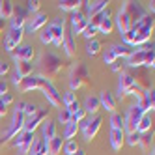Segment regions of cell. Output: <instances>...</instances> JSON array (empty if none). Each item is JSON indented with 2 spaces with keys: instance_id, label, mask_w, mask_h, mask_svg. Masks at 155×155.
<instances>
[{
  "instance_id": "1",
  "label": "cell",
  "mask_w": 155,
  "mask_h": 155,
  "mask_svg": "<svg viewBox=\"0 0 155 155\" xmlns=\"http://www.w3.org/2000/svg\"><path fill=\"white\" fill-rule=\"evenodd\" d=\"M146 114L142 110V107L137 103V105H131L129 108H127V114L124 116V129L127 131V133H133V131H137V125H138V121H140V118Z\"/></svg>"
},
{
  "instance_id": "2",
  "label": "cell",
  "mask_w": 155,
  "mask_h": 155,
  "mask_svg": "<svg viewBox=\"0 0 155 155\" xmlns=\"http://www.w3.org/2000/svg\"><path fill=\"white\" fill-rule=\"evenodd\" d=\"M99 127H101V116H88L79 124V129L82 131L84 140H92L97 135Z\"/></svg>"
},
{
  "instance_id": "3",
  "label": "cell",
  "mask_w": 155,
  "mask_h": 155,
  "mask_svg": "<svg viewBox=\"0 0 155 155\" xmlns=\"http://www.w3.org/2000/svg\"><path fill=\"white\" fill-rule=\"evenodd\" d=\"M41 90H43V95H45V99H47V101H49L52 107H60V103H62V95L58 94V90L52 86V82H51L49 79L43 81Z\"/></svg>"
},
{
  "instance_id": "4",
  "label": "cell",
  "mask_w": 155,
  "mask_h": 155,
  "mask_svg": "<svg viewBox=\"0 0 155 155\" xmlns=\"http://www.w3.org/2000/svg\"><path fill=\"white\" fill-rule=\"evenodd\" d=\"M32 142H34V133H26V131H21L19 135H15V140L13 144L19 148V155H26L30 146H32Z\"/></svg>"
},
{
  "instance_id": "5",
  "label": "cell",
  "mask_w": 155,
  "mask_h": 155,
  "mask_svg": "<svg viewBox=\"0 0 155 155\" xmlns=\"http://www.w3.org/2000/svg\"><path fill=\"white\" fill-rule=\"evenodd\" d=\"M23 34H25V28L9 30V34H8V36H6V39H4V49H6L8 52H13V51L19 47L21 39H23Z\"/></svg>"
},
{
  "instance_id": "6",
  "label": "cell",
  "mask_w": 155,
  "mask_h": 155,
  "mask_svg": "<svg viewBox=\"0 0 155 155\" xmlns=\"http://www.w3.org/2000/svg\"><path fill=\"white\" fill-rule=\"evenodd\" d=\"M135 77H133L131 73H125V71H121L120 73V82H118V94L120 97H124V95H129L131 92V88L135 86Z\"/></svg>"
},
{
  "instance_id": "7",
  "label": "cell",
  "mask_w": 155,
  "mask_h": 155,
  "mask_svg": "<svg viewBox=\"0 0 155 155\" xmlns=\"http://www.w3.org/2000/svg\"><path fill=\"white\" fill-rule=\"evenodd\" d=\"M116 25H118V30L121 32V34H125V32L135 25V21H133V17H131V13L127 12V8H125V4H124V8L118 12V19H116Z\"/></svg>"
},
{
  "instance_id": "8",
  "label": "cell",
  "mask_w": 155,
  "mask_h": 155,
  "mask_svg": "<svg viewBox=\"0 0 155 155\" xmlns=\"http://www.w3.org/2000/svg\"><path fill=\"white\" fill-rule=\"evenodd\" d=\"M88 26V17L81 12H73L71 13V32L75 34H82V30Z\"/></svg>"
},
{
  "instance_id": "9",
  "label": "cell",
  "mask_w": 155,
  "mask_h": 155,
  "mask_svg": "<svg viewBox=\"0 0 155 155\" xmlns=\"http://www.w3.org/2000/svg\"><path fill=\"white\" fill-rule=\"evenodd\" d=\"M88 73H86V68L82 64H77V68L71 71V79H69V86L71 90H77V88L82 86V79H86Z\"/></svg>"
},
{
  "instance_id": "10",
  "label": "cell",
  "mask_w": 155,
  "mask_h": 155,
  "mask_svg": "<svg viewBox=\"0 0 155 155\" xmlns=\"http://www.w3.org/2000/svg\"><path fill=\"white\" fill-rule=\"evenodd\" d=\"M47 116V110H41V112H36L34 116H28V118H25V125H23V131H26V133H34V129L43 121V118Z\"/></svg>"
},
{
  "instance_id": "11",
  "label": "cell",
  "mask_w": 155,
  "mask_h": 155,
  "mask_svg": "<svg viewBox=\"0 0 155 155\" xmlns=\"http://www.w3.org/2000/svg\"><path fill=\"white\" fill-rule=\"evenodd\" d=\"M51 28V36H52V43L56 47H62V39H64V19L54 21L52 25H49Z\"/></svg>"
},
{
  "instance_id": "12",
  "label": "cell",
  "mask_w": 155,
  "mask_h": 155,
  "mask_svg": "<svg viewBox=\"0 0 155 155\" xmlns=\"http://www.w3.org/2000/svg\"><path fill=\"white\" fill-rule=\"evenodd\" d=\"M43 77H26V79H23L19 82V88L23 92H30V90H36V88H41V84H43Z\"/></svg>"
},
{
  "instance_id": "13",
  "label": "cell",
  "mask_w": 155,
  "mask_h": 155,
  "mask_svg": "<svg viewBox=\"0 0 155 155\" xmlns=\"http://www.w3.org/2000/svg\"><path fill=\"white\" fill-rule=\"evenodd\" d=\"M138 105L142 107L144 112H153V105H155V95H153V88L151 90H146L142 94V97L138 99Z\"/></svg>"
},
{
  "instance_id": "14",
  "label": "cell",
  "mask_w": 155,
  "mask_h": 155,
  "mask_svg": "<svg viewBox=\"0 0 155 155\" xmlns=\"http://www.w3.org/2000/svg\"><path fill=\"white\" fill-rule=\"evenodd\" d=\"M144 60H146V51L142 47L137 51H131L129 56H127V65L131 68H138V65H144Z\"/></svg>"
},
{
  "instance_id": "15",
  "label": "cell",
  "mask_w": 155,
  "mask_h": 155,
  "mask_svg": "<svg viewBox=\"0 0 155 155\" xmlns=\"http://www.w3.org/2000/svg\"><path fill=\"white\" fill-rule=\"evenodd\" d=\"M13 58H15V62H30L34 58V49L30 45L17 47V51H13Z\"/></svg>"
},
{
  "instance_id": "16",
  "label": "cell",
  "mask_w": 155,
  "mask_h": 155,
  "mask_svg": "<svg viewBox=\"0 0 155 155\" xmlns=\"http://www.w3.org/2000/svg\"><path fill=\"white\" fill-rule=\"evenodd\" d=\"M86 4V17H94V15H97V13H101V12H105L107 9V4L108 2H105V0H97V2H84Z\"/></svg>"
},
{
  "instance_id": "17",
  "label": "cell",
  "mask_w": 155,
  "mask_h": 155,
  "mask_svg": "<svg viewBox=\"0 0 155 155\" xmlns=\"http://www.w3.org/2000/svg\"><path fill=\"white\" fill-rule=\"evenodd\" d=\"M125 142V133L124 131H118V129H112L110 131V146H112L114 151H120L121 146Z\"/></svg>"
},
{
  "instance_id": "18",
  "label": "cell",
  "mask_w": 155,
  "mask_h": 155,
  "mask_svg": "<svg viewBox=\"0 0 155 155\" xmlns=\"http://www.w3.org/2000/svg\"><path fill=\"white\" fill-rule=\"evenodd\" d=\"M97 99H99V105H101L103 108H107L108 112H114V108H116V99H114V95L110 94V92H101V95H99Z\"/></svg>"
},
{
  "instance_id": "19",
  "label": "cell",
  "mask_w": 155,
  "mask_h": 155,
  "mask_svg": "<svg viewBox=\"0 0 155 155\" xmlns=\"http://www.w3.org/2000/svg\"><path fill=\"white\" fill-rule=\"evenodd\" d=\"M41 133H43V140H45V142L52 140L54 137H56V124L51 121V120L43 121V124H41Z\"/></svg>"
},
{
  "instance_id": "20",
  "label": "cell",
  "mask_w": 155,
  "mask_h": 155,
  "mask_svg": "<svg viewBox=\"0 0 155 155\" xmlns=\"http://www.w3.org/2000/svg\"><path fill=\"white\" fill-rule=\"evenodd\" d=\"M26 155H47V142L43 138H34Z\"/></svg>"
},
{
  "instance_id": "21",
  "label": "cell",
  "mask_w": 155,
  "mask_h": 155,
  "mask_svg": "<svg viewBox=\"0 0 155 155\" xmlns=\"http://www.w3.org/2000/svg\"><path fill=\"white\" fill-rule=\"evenodd\" d=\"M45 25H47V15H45V13H38V15H36V17H34V19H32L30 23H28L26 30L32 34V32H38L39 28H43Z\"/></svg>"
},
{
  "instance_id": "22",
  "label": "cell",
  "mask_w": 155,
  "mask_h": 155,
  "mask_svg": "<svg viewBox=\"0 0 155 155\" xmlns=\"http://www.w3.org/2000/svg\"><path fill=\"white\" fill-rule=\"evenodd\" d=\"M15 69H17L15 75L23 81V79H26V77L32 75V64L30 62H15Z\"/></svg>"
},
{
  "instance_id": "23",
  "label": "cell",
  "mask_w": 155,
  "mask_h": 155,
  "mask_svg": "<svg viewBox=\"0 0 155 155\" xmlns=\"http://www.w3.org/2000/svg\"><path fill=\"white\" fill-rule=\"evenodd\" d=\"M99 107H101V105H99V99H97V97H92V95H88V97L84 99V107H82V110H84L86 114L95 116V112H97Z\"/></svg>"
},
{
  "instance_id": "24",
  "label": "cell",
  "mask_w": 155,
  "mask_h": 155,
  "mask_svg": "<svg viewBox=\"0 0 155 155\" xmlns=\"http://www.w3.org/2000/svg\"><path fill=\"white\" fill-rule=\"evenodd\" d=\"M62 49H65V54H68V56H73V54H75V41H73V34H71V32H64Z\"/></svg>"
},
{
  "instance_id": "25",
  "label": "cell",
  "mask_w": 155,
  "mask_h": 155,
  "mask_svg": "<svg viewBox=\"0 0 155 155\" xmlns=\"http://www.w3.org/2000/svg\"><path fill=\"white\" fill-rule=\"evenodd\" d=\"M62 146H64V138L54 137L52 140L47 142V153H49V155H58V153L62 151Z\"/></svg>"
},
{
  "instance_id": "26",
  "label": "cell",
  "mask_w": 155,
  "mask_h": 155,
  "mask_svg": "<svg viewBox=\"0 0 155 155\" xmlns=\"http://www.w3.org/2000/svg\"><path fill=\"white\" fill-rule=\"evenodd\" d=\"M84 2H79V0H64V2H60L58 4V8L62 9V12H79L81 9V6H82Z\"/></svg>"
},
{
  "instance_id": "27",
  "label": "cell",
  "mask_w": 155,
  "mask_h": 155,
  "mask_svg": "<svg viewBox=\"0 0 155 155\" xmlns=\"http://www.w3.org/2000/svg\"><path fill=\"white\" fill-rule=\"evenodd\" d=\"M151 129V118L150 114H144L138 121V125H137V133H140V135H146V133Z\"/></svg>"
},
{
  "instance_id": "28",
  "label": "cell",
  "mask_w": 155,
  "mask_h": 155,
  "mask_svg": "<svg viewBox=\"0 0 155 155\" xmlns=\"http://www.w3.org/2000/svg\"><path fill=\"white\" fill-rule=\"evenodd\" d=\"M77 131H79V124H75V121H69V124H65L64 138H65V140H73V137L77 135Z\"/></svg>"
},
{
  "instance_id": "29",
  "label": "cell",
  "mask_w": 155,
  "mask_h": 155,
  "mask_svg": "<svg viewBox=\"0 0 155 155\" xmlns=\"http://www.w3.org/2000/svg\"><path fill=\"white\" fill-rule=\"evenodd\" d=\"M110 127L118 129V131H124V116L118 114V112H112V116H110Z\"/></svg>"
},
{
  "instance_id": "30",
  "label": "cell",
  "mask_w": 155,
  "mask_h": 155,
  "mask_svg": "<svg viewBox=\"0 0 155 155\" xmlns=\"http://www.w3.org/2000/svg\"><path fill=\"white\" fill-rule=\"evenodd\" d=\"M12 13H13V4L12 2H0V17L2 19H9L12 17Z\"/></svg>"
},
{
  "instance_id": "31",
  "label": "cell",
  "mask_w": 155,
  "mask_h": 155,
  "mask_svg": "<svg viewBox=\"0 0 155 155\" xmlns=\"http://www.w3.org/2000/svg\"><path fill=\"white\" fill-rule=\"evenodd\" d=\"M25 26V15L19 13V15H13L9 19V30H17V28H23Z\"/></svg>"
},
{
  "instance_id": "32",
  "label": "cell",
  "mask_w": 155,
  "mask_h": 155,
  "mask_svg": "<svg viewBox=\"0 0 155 155\" xmlns=\"http://www.w3.org/2000/svg\"><path fill=\"white\" fill-rule=\"evenodd\" d=\"M114 28V23H112V19H105V21H101V25L97 26V32H101V34H110V30Z\"/></svg>"
},
{
  "instance_id": "33",
  "label": "cell",
  "mask_w": 155,
  "mask_h": 155,
  "mask_svg": "<svg viewBox=\"0 0 155 155\" xmlns=\"http://www.w3.org/2000/svg\"><path fill=\"white\" fill-rule=\"evenodd\" d=\"M13 101V95L12 94H4V95H0V116H4L6 114V107Z\"/></svg>"
},
{
  "instance_id": "34",
  "label": "cell",
  "mask_w": 155,
  "mask_h": 155,
  "mask_svg": "<svg viewBox=\"0 0 155 155\" xmlns=\"http://www.w3.org/2000/svg\"><path fill=\"white\" fill-rule=\"evenodd\" d=\"M103 60H105V64H112L114 60H118V54H116V51H114V45H110L107 51H105V54H103Z\"/></svg>"
},
{
  "instance_id": "35",
  "label": "cell",
  "mask_w": 155,
  "mask_h": 155,
  "mask_svg": "<svg viewBox=\"0 0 155 155\" xmlns=\"http://www.w3.org/2000/svg\"><path fill=\"white\" fill-rule=\"evenodd\" d=\"M62 150H64L65 155H73L77 150H79V144H77L75 140H68V142H65L64 146H62Z\"/></svg>"
},
{
  "instance_id": "36",
  "label": "cell",
  "mask_w": 155,
  "mask_h": 155,
  "mask_svg": "<svg viewBox=\"0 0 155 155\" xmlns=\"http://www.w3.org/2000/svg\"><path fill=\"white\" fill-rule=\"evenodd\" d=\"M99 49H101V45H99L95 39H90V41H88V45H86V52L90 54V56L97 54V52H99Z\"/></svg>"
},
{
  "instance_id": "37",
  "label": "cell",
  "mask_w": 155,
  "mask_h": 155,
  "mask_svg": "<svg viewBox=\"0 0 155 155\" xmlns=\"http://www.w3.org/2000/svg\"><path fill=\"white\" fill-rule=\"evenodd\" d=\"M140 133H137V131H133V133H127V144L129 146H138V142H140Z\"/></svg>"
},
{
  "instance_id": "38",
  "label": "cell",
  "mask_w": 155,
  "mask_h": 155,
  "mask_svg": "<svg viewBox=\"0 0 155 155\" xmlns=\"http://www.w3.org/2000/svg\"><path fill=\"white\" fill-rule=\"evenodd\" d=\"M39 39H41V43H43V45H49V43H52V36H51V28H49V26L41 30Z\"/></svg>"
},
{
  "instance_id": "39",
  "label": "cell",
  "mask_w": 155,
  "mask_h": 155,
  "mask_svg": "<svg viewBox=\"0 0 155 155\" xmlns=\"http://www.w3.org/2000/svg\"><path fill=\"white\" fill-rule=\"evenodd\" d=\"M58 121H60V124H64V125L71 121V112H69L68 108H62L60 112H58Z\"/></svg>"
},
{
  "instance_id": "40",
  "label": "cell",
  "mask_w": 155,
  "mask_h": 155,
  "mask_svg": "<svg viewBox=\"0 0 155 155\" xmlns=\"http://www.w3.org/2000/svg\"><path fill=\"white\" fill-rule=\"evenodd\" d=\"M84 118H86V112L82 108H77L75 112H71V121H75V124H81Z\"/></svg>"
},
{
  "instance_id": "41",
  "label": "cell",
  "mask_w": 155,
  "mask_h": 155,
  "mask_svg": "<svg viewBox=\"0 0 155 155\" xmlns=\"http://www.w3.org/2000/svg\"><path fill=\"white\" fill-rule=\"evenodd\" d=\"M95 32H97V28H95L94 25H90V23H88V26H86V28L82 30V36H84V38H86L88 41H90V39H92V38L95 36Z\"/></svg>"
},
{
  "instance_id": "42",
  "label": "cell",
  "mask_w": 155,
  "mask_h": 155,
  "mask_svg": "<svg viewBox=\"0 0 155 155\" xmlns=\"http://www.w3.org/2000/svg\"><path fill=\"white\" fill-rule=\"evenodd\" d=\"M62 101H64L65 108H68L71 103H75V101H77V97H75V94H73V92H65V94L62 95Z\"/></svg>"
},
{
  "instance_id": "43",
  "label": "cell",
  "mask_w": 155,
  "mask_h": 155,
  "mask_svg": "<svg viewBox=\"0 0 155 155\" xmlns=\"http://www.w3.org/2000/svg\"><path fill=\"white\" fill-rule=\"evenodd\" d=\"M110 69H112V71H116V73H120L121 69H124V60H114L112 64H110Z\"/></svg>"
},
{
  "instance_id": "44",
  "label": "cell",
  "mask_w": 155,
  "mask_h": 155,
  "mask_svg": "<svg viewBox=\"0 0 155 155\" xmlns=\"http://www.w3.org/2000/svg\"><path fill=\"white\" fill-rule=\"evenodd\" d=\"M26 8H28V12H38V9H39V2H38V0H34V2L30 0Z\"/></svg>"
},
{
  "instance_id": "45",
  "label": "cell",
  "mask_w": 155,
  "mask_h": 155,
  "mask_svg": "<svg viewBox=\"0 0 155 155\" xmlns=\"http://www.w3.org/2000/svg\"><path fill=\"white\" fill-rule=\"evenodd\" d=\"M4 94H8V82L6 81L0 82V95H4Z\"/></svg>"
},
{
  "instance_id": "46",
  "label": "cell",
  "mask_w": 155,
  "mask_h": 155,
  "mask_svg": "<svg viewBox=\"0 0 155 155\" xmlns=\"http://www.w3.org/2000/svg\"><path fill=\"white\" fill-rule=\"evenodd\" d=\"M9 71V65L8 64H0V75H6Z\"/></svg>"
},
{
  "instance_id": "47",
  "label": "cell",
  "mask_w": 155,
  "mask_h": 155,
  "mask_svg": "<svg viewBox=\"0 0 155 155\" xmlns=\"http://www.w3.org/2000/svg\"><path fill=\"white\" fill-rule=\"evenodd\" d=\"M73 155H86V153H84V150H81V148H79V150H77Z\"/></svg>"
},
{
  "instance_id": "48",
  "label": "cell",
  "mask_w": 155,
  "mask_h": 155,
  "mask_svg": "<svg viewBox=\"0 0 155 155\" xmlns=\"http://www.w3.org/2000/svg\"><path fill=\"white\" fill-rule=\"evenodd\" d=\"M146 155H155V153H153V148H150V150L146 151Z\"/></svg>"
}]
</instances>
